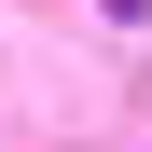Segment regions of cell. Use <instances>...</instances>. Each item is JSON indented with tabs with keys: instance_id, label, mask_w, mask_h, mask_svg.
Masks as SVG:
<instances>
[{
	"instance_id": "1",
	"label": "cell",
	"mask_w": 152,
	"mask_h": 152,
	"mask_svg": "<svg viewBox=\"0 0 152 152\" xmlns=\"http://www.w3.org/2000/svg\"><path fill=\"white\" fill-rule=\"evenodd\" d=\"M111 14H124V28H138V14H152V0H111Z\"/></svg>"
}]
</instances>
